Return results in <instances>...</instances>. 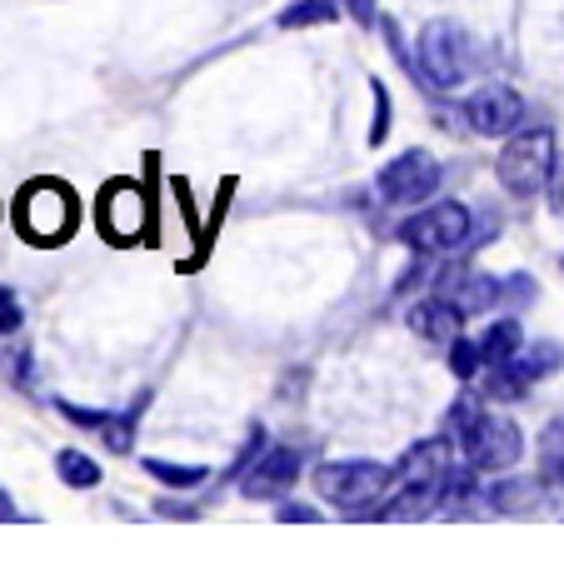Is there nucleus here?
<instances>
[{
  "label": "nucleus",
  "instance_id": "36",
  "mask_svg": "<svg viewBox=\"0 0 564 564\" xmlns=\"http://www.w3.org/2000/svg\"><path fill=\"white\" fill-rule=\"evenodd\" d=\"M155 514H165V520H191V505H175V500H155Z\"/></svg>",
  "mask_w": 564,
  "mask_h": 564
},
{
  "label": "nucleus",
  "instance_id": "3",
  "mask_svg": "<svg viewBox=\"0 0 564 564\" xmlns=\"http://www.w3.org/2000/svg\"><path fill=\"white\" fill-rule=\"evenodd\" d=\"M15 225L31 246H61L75 230V195L55 181H31L15 200Z\"/></svg>",
  "mask_w": 564,
  "mask_h": 564
},
{
  "label": "nucleus",
  "instance_id": "18",
  "mask_svg": "<svg viewBox=\"0 0 564 564\" xmlns=\"http://www.w3.org/2000/svg\"><path fill=\"white\" fill-rule=\"evenodd\" d=\"M530 390H534V384L524 380V375L514 370L510 360L485 365V400H500V405H520V400H524Z\"/></svg>",
  "mask_w": 564,
  "mask_h": 564
},
{
  "label": "nucleus",
  "instance_id": "8",
  "mask_svg": "<svg viewBox=\"0 0 564 564\" xmlns=\"http://www.w3.org/2000/svg\"><path fill=\"white\" fill-rule=\"evenodd\" d=\"M375 185H380V195L390 205H420L440 191V160L430 150H405V155H394L384 165Z\"/></svg>",
  "mask_w": 564,
  "mask_h": 564
},
{
  "label": "nucleus",
  "instance_id": "29",
  "mask_svg": "<svg viewBox=\"0 0 564 564\" xmlns=\"http://www.w3.org/2000/svg\"><path fill=\"white\" fill-rule=\"evenodd\" d=\"M25 325V310H21V295L11 285H0V335H15Z\"/></svg>",
  "mask_w": 564,
  "mask_h": 564
},
{
  "label": "nucleus",
  "instance_id": "19",
  "mask_svg": "<svg viewBox=\"0 0 564 564\" xmlns=\"http://www.w3.org/2000/svg\"><path fill=\"white\" fill-rule=\"evenodd\" d=\"M540 479L564 490V415H554L540 435Z\"/></svg>",
  "mask_w": 564,
  "mask_h": 564
},
{
  "label": "nucleus",
  "instance_id": "4",
  "mask_svg": "<svg viewBox=\"0 0 564 564\" xmlns=\"http://www.w3.org/2000/svg\"><path fill=\"white\" fill-rule=\"evenodd\" d=\"M400 240H405L415 256H459L469 246V205L459 200H440V205H425L420 215H410L400 225Z\"/></svg>",
  "mask_w": 564,
  "mask_h": 564
},
{
  "label": "nucleus",
  "instance_id": "17",
  "mask_svg": "<svg viewBox=\"0 0 564 564\" xmlns=\"http://www.w3.org/2000/svg\"><path fill=\"white\" fill-rule=\"evenodd\" d=\"M524 345V325L514 315H505V319H490L485 325V335H479V355H485V365H500V360H510L514 350Z\"/></svg>",
  "mask_w": 564,
  "mask_h": 564
},
{
  "label": "nucleus",
  "instance_id": "11",
  "mask_svg": "<svg viewBox=\"0 0 564 564\" xmlns=\"http://www.w3.org/2000/svg\"><path fill=\"white\" fill-rule=\"evenodd\" d=\"M96 220H100V235L116 240V246H130L140 230H145V195L126 181H110L100 191V205H96Z\"/></svg>",
  "mask_w": 564,
  "mask_h": 564
},
{
  "label": "nucleus",
  "instance_id": "21",
  "mask_svg": "<svg viewBox=\"0 0 564 564\" xmlns=\"http://www.w3.org/2000/svg\"><path fill=\"white\" fill-rule=\"evenodd\" d=\"M55 475H61L70 490H96L100 485V459H90L86 449H61V455H55Z\"/></svg>",
  "mask_w": 564,
  "mask_h": 564
},
{
  "label": "nucleus",
  "instance_id": "27",
  "mask_svg": "<svg viewBox=\"0 0 564 564\" xmlns=\"http://www.w3.org/2000/svg\"><path fill=\"white\" fill-rule=\"evenodd\" d=\"M500 280H505V300H510L514 310H520V305H534V300H540V285H534L530 270H514V275H500Z\"/></svg>",
  "mask_w": 564,
  "mask_h": 564
},
{
  "label": "nucleus",
  "instance_id": "23",
  "mask_svg": "<svg viewBox=\"0 0 564 564\" xmlns=\"http://www.w3.org/2000/svg\"><path fill=\"white\" fill-rule=\"evenodd\" d=\"M145 405H150V400L140 394L126 415H106V425H100V435H106V449H116V455H130V445H135V420H140V410H145Z\"/></svg>",
  "mask_w": 564,
  "mask_h": 564
},
{
  "label": "nucleus",
  "instance_id": "10",
  "mask_svg": "<svg viewBox=\"0 0 564 564\" xmlns=\"http://www.w3.org/2000/svg\"><path fill=\"white\" fill-rule=\"evenodd\" d=\"M300 479V449L290 445H270L256 465L240 475V495L246 500H285Z\"/></svg>",
  "mask_w": 564,
  "mask_h": 564
},
{
  "label": "nucleus",
  "instance_id": "37",
  "mask_svg": "<svg viewBox=\"0 0 564 564\" xmlns=\"http://www.w3.org/2000/svg\"><path fill=\"white\" fill-rule=\"evenodd\" d=\"M31 380V355H15V384Z\"/></svg>",
  "mask_w": 564,
  "mask_h": 564
},
{
  "label": "nucleus",
  "instance_id": "12",
  "mask_svg": "<svg viewBox=\"0 0 564 564\" xmlns=\"http://www.w3.org/2000/svg\"><path fill=\"white\" fill-rule=\"evenodd\" d=\"M449 465H455V440L449 435L415 440V445L400 455V465H394V485H435Z\"/></svg>",
  "mask_w": 564,
  "mask_h": 564
},
{
  "label": "nucleus",
  "instance_id": "1",
  "mask_svg": "<svg viewBox=\"0 0 564 564\" xmlns=\"http://www.w3.org/2000/svg\"><path fill=\"white\" fill-rule=\"evenodd\" d=\"M394 469L380 459H330L315 469V495L345 514H375L390 495Z\"/></svg>",
  "mask_w": 564,
  "mask_h": 564
},
{
  "label": "nucleus",
  "instance_id": "28",
  "mask_svg": "<svg viewBox=\"0 0 564 564\" xmlns=\"http://www.w3.org/2000/svg\"><path fill=\"white\" fill-rule=\"evenodd\" d=\"M265 425H250V440H246V445H240V455H235V465H230V479H240V475H246V469L250 465H256V459L260 455H265Z\"/></svg>",
  "mask_w": 564,
  "mask_h": 564
},
{
  "label": "nucleus",
  "instance_id": "6",
  "mask_svg": "<svg viewBox=\"0 0 564 564\" xmlns=\"http://www.w3.org/2000/svg\"><path fill=\"white\" fill-rule=\"evenodd\" d=\"M459 449H465L469 469H479V475H500V469H510L514 459L524 455V435L510 415H479V425L459 440Z\"/></svg>",
  "mask_w": 564,
  "mask_h": 564
},
{
  "label": "nucleus",
  "instance_id": "16",
  "mask_svg": "<svg viewBox=\"0 0 564 564\" xmlns=\"http://www.w3.org/2000/svg\"><path fill=\"white\" fill-rule=\"evenodd\" d=\"M510 365L530 384H540V380H550V375L564 370V345L560 340H530V345H520V350L510 355Z\"/></svg>",
  "mask_w": 564,
  "mask_h": 564
},
{
  "label": "nucleus",
  "instance_id": "2",
  "mask_svg": "<svg viewBox=\"0 0 564 564\" xmlns=\"http://www.w3.org/2000/svg\"><path fill=\"white\" fill-rule=\"evenodd\" d=\"M554 130L550 126H530V130H514L510 140H505L500 160H495V181L505 185V195H514V200H534V195H544V181H550L554 171Z\"/></svg>",
  "mask_w": 564,
  "mask_h": 564
},
{
  "label": "nucleus",
  "instance_id": "24",
  "mask_svg": "<svg viewBox=\"0 0 564 564\" xmlns=\"http://www.w3.org/2000/svg\"><path fill=\"white\" fill-rule=\"evenodd\" d=\"M145 469L160 479V485H171V490H200L205 479H210V469H200V465H175V459H145Z\"/></svg>",
  "mask_w": 564,
  "mask_h": 564
},
{
  "label": "nucleus",
  "instance_id": "9",
  "mask_svg": "<svg viewBox=\"0 0 564 564\" xmlns=\"http://www.w3.org/2000/svg\"><path fill=\"white\" fill-rule=\"evenodd\" d=\"M459 116L469 120V130L485 140L495 135H514V130L524 126V96L514 86H500V80H490V86H479L475 96L465 100V110Z\"/></svg>",
  "mask_w": 564,
  "mask_h": 564
},
{
  "label": "nucleus",
  "instance_id": "32",
  "mask_svg": "<svg viewBox=\"0 0 564 564\" xmlns=\"http://www.w3.org/2000/svg\"><path fill=\"white\" fill-rule=\"evenodd\" d=\"M380 31H384V41H390V55H394V61L405 65V70H415V75H420V61L405 51V35H400V25H394V21H380Z\"/></svg>",
  "mask_w": 564,
  "mask_h": 564
},
{
  "label": "nucleus",
  "instance_id": "25",
  "mask_svg": "<svg viewBox=\"0 0 564 564\" xmlns=\"http://www.w3.org/2000/svg\"><path fill=\"white\" fill-rule=\"evenodd\" d=\"M479 370H485L479 340H465V335H455V340H449V375H455V380H475Z\"/></svg>",
  "mask_w": 564,
  "mask_h": 564
},
{
  "label": "nucleus",
  "instance_id": "31",
  "mask_svg": "<svg viewBox=\"0 0 564 564\" xmlns=\"http://www.w3.org/2000/svg\"><path fill=\"white\" fill-rule=\"evenodd\" d=\"M55 410H61L70 425H80V430H100V425H106V410H80V405H70V400H55Z\"/></svg>",
  "mask_w": 564,
  "mask_h": 564
},
{
  "label": "nucleus",
  "instance_id": "30",
  "mask_svg": "<svg viewBox=\"0 0 564 564\" xmlns=\"http://www.w3.org/2000/svg\"><path fill=\"white\" fill-rule=\"evenodd\" d=\"M370 96H375V126H370V145H380L390 135V96H384L380 80H370Z\"/></svg>",
  "mask_w": 564,
  "mask_h": 564
},
{
  "label": "nucleus",
  "instance_id": "5",
  "mask_svg": "<svg viewBox=\"0 0 564 564\" xmlns=\"http://www.w3.org/2000/svg\"><path fill=\"white\" fill-rule=\"evenodd\" d=\"M420 86L425 90H455L469 70V35L455 21H430L420 31Z\"/></svg>",
  "mask_w": 564,
  "mask_h": 564
},
{
  "label": "nucleus",
  "instance_id": "35",
  "mask_svg": "<svg viewBox=\"0 0 564 564\" xmlns=\"http://www.w3.org/2000/svg\"><path fill=\"white\" fill-rule=\"evenodd\" d=\"M280 520H290V524H310V520H315V510H310V505H300V500H280Z\"/></svg>",
  "mask_w": 564,
  "mask_h": 564
},
{
  "label": "nucleus",
  "instance_id": "20",
  "mask_svg": "<svg viewBox=\"0 0 564 564\" xmlns=\"http://www.w3.org/2000/svg\"><path fill=\"white\" fill-rule=\"evenodd\" d=\"M340 0H295V6H285L280 11V25L285 31H305V25H335L340 21Z\"/></svg>",
  "mask_w": 564,
  "mask_h": 564
},
{
  "label": "nucleus",
  "instance_id": "7",
  "mask_svg": "<svg viewBox=\"0 0 564 564\" xmlns=\"http://www.w3.org/2000/svg\"><path fill=\"white\" fill-rule=\"evenodd\" d=\"M435 295L449 300L459 315H485V310L505 305V280L485 275V270H469L465 260H445L435 270Z\"/></svg>",
  "mask_w": 564,
  "mask_h": 564
},
{
  "label": "nucleus",
  "instance_id": "15",
  "mask_svg": "<svg viewBox=\"0 0 564 564\" xmlns=\"http://www.w3.org/2000/svg\"><path fill=\"white\" fill-rule=\"evenodd\" d=\"M435 510H440V479L435 485H400V495L380 500L375 520H425Z\"/></svg>",
  "mask_w": 564,
  "mask_h": 564
},
{
  "label": "nucleus",
  "instance_id": "22",
  "mask_svg": "<svg viewBox=\"0 0 564 564\" xmlns=\"http://www.w3.org/2000/svg\"><path fill=\"white\" fill-rule=\"evenodd\" d=\"M479 415H485V394H475V390H459L455 400H449V410H445V435L455 440H465L469 430L479 425Z\"/></svg>",
  "mask_w": 564,
  "mask_h": 564
},
{
  "label": "nucleus",
  "instance_id": "13",
  "mask_svg": "<svg viewBox=\"0 0 564 564\" xmlns=\"http://www.w3.org/2000/svg\"><path fill=\"white\" fill-rule=\"evenodd\" d=\"M544 505V479L534 475H510V479H490L485 485V510L495 514H530Z\"/></svg>",
  "mask_w": 564,
  "mask_h": 564
},
{
  "label": "nucleus",
  "instance_id": "34",
  "mask_svg": "<svg viewBox=\"0 0 564 564\" xmlns=\"http://www.w3.org/2000/svg\"><path fill=\"white\" fill-rule=\"evenodd\" d=\"M340 6H345V11H350L360 25H380V6H375V0H340Z\"/></svg>",
  "mask_w": 564,
  "mask_h": 564
},
{
  "label": "nucleus",
  "instance_id": "26",
  "mask_svg": "<svg viewBox=\"0 0 564 564\" xmlns=\"http://www.w3.org/2000/svg\"><path fill=\"white\" fill-rule=\"evenodd\" d=\"M500 225H505V215L495 210H485V205H479V210H469V246L465 250H479V246H495V240H500Z\"/></svg>",
  "mask_w": 564,
  "mask_h": 564
},
{
  "label": "nucleus",
  "instance_id": "38",
  "mask_svg": "<svg viewBox=\"0 0 564 564\" xmlns=\"http://www.w3.org/2000/svg\"><path fill=\"white\" fill-rule=\"evenodd\" d=\"M0 520H15V505H11V495L0 490Z\"/></svg>",
  "mask_w": 564,
  "mask_h": 564
},
{
  "label": "nucleus",
  "instance_id": "33",
  "mask_svg": "<svg viewBox=\"0 0 564 564\" xmlns=\"http://www.w3.org/2000/svg\"><path fill=\"white\" fill-rule=\"evenodd\" d=\"M544 200H550L554 215H564V155H554V171L544 181Z\"/></svg>",
  "mask_w": 564,
  "mask_h": 564
},
{
  "label": "nucleus",
  "instance_id": "14",
  "mask_svg": "<svg viewBox=\"0 0 564 564\" xmlns=\"http://www.w3.org/2000/svg\"><path fill=\"white\" fill-rule=\"evenodd\" d=\"M459 310L449 305V300H440V295H430V300H420L415 310L405 315V325L420 335V340H430V345H449L459 335Z\"/></svg>",
  "mask_w": 564,
  "mask_h": 564
}]
</instances>
